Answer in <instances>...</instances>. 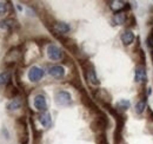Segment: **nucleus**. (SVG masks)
<instances>
[{
	"mask_svg": "<svg viewBox=\"0 0 153 144\" xmlns=\"http://www.w3.org/2000/svg\"><path fill=\"white\" fill-rule=\"evenodd\" d=\"M113 20H114V22L117 25H123L125 22V20H126V16H125L124 12H118V13L114 14Z\"/></svg>",
	"mask_w": 153,
	"mask_h": 144,
	"instance_id": "obj_15",
	"label": "nucleus"
},
{
	"mask_svg": "<svg viewBox=\"0 0 153 144\" xmlns=\"http://www.w3.org/2000/svg\"><path fill=\"white\" fill-rule=\"evenodd\" d=\"M47 54H48L50 59H52V60H60L62 58L61 50L58 46L53 45V44L48 45V47H47Z\"/></svg>",
	"mask_w": 153,
	"mask_h": 144,
	"instance_id": "obj_2",
	"label": "nucleus"
},
{
	"mask_svg": "<svg viewBox=\"0 0 153 144\" xmlns=\"http://www.w3.org/2000/svg\"><path fill=\"white\" fill-rule=\"evenodd\" d=\"M11 82V72L4 71L0 73V85H8Z\"/></svg>",
	"mask_w": 153,
	"mask_h": 144,
	"instance_id": "obj_14",
	"label": "nucleus"
},
{
	"mask_svg": "<svg viewBox=\"0 0 153 144\" xmlns=\"http://www.w3.org/2000/svg\"><path fill=\"white\" fill-rule=\"evenodd\" d=\"M117 106L120 109V110H127V109L130 108V102L126 100V99H121V100L118 102Z\"/></svg>",
	"mask_w": 153,
	"mask_h": 144,
	"instance_id": "obj_18",
	"label": "nucleus"
},
{
	"mask_svg": "<svg viewBox=\"0 0 153 144\" xmlns=\"http://www.w3.org/2000/svg\"><path fill=\"white\" fill-rule=\"evenodd\" d=\"M17 93H18V91H17V88H16L14 85H12V84H8V85H7L6 94H7L10 98H13V97H14Z\"/></svg>",
	"mask_w": 153,
	"mask_h": 144,
	"instance_id": "obj_17",
	"label": "nucleus"
},
{
	"mask_svg": "<svg viewBox=\"0 0 153 144\" xmlns=\"http://www.w3.org/2000/svg\"><path fill=\"white\" fill-rule=\"evenodd\" d=\"M7 11V5L5 2H0V16H4Z\"/></svg>",
	"mask_w": 153,
	"mask_h": 144,
	"instance_id": "obj_19",
	"label": "nucleus"
},
{
	"mask_svg": "<svg viewBox=\"0 0 153 144\" xmlns=\"http://www.w3.org/2000/svg\"><path fill=\"white\" fill-rule=\"evenodd\" d=\"M42 76H44V71L38 66H32L28 71V79L31 82H38L42 78Z\"/></svg>",
	"mask_w": 153,
	"mask_h": 144,
	"instance_id": "obj_3",
	"label": "nucleus"
},
{
	"mask_svg": "<svg viewBox=\"0 0 153 144\" xmlns=\"http://www.w3.org/2000/svg\"><path fill=\"white\" fill-rule=\"evenodd\" d=\"M145 109H146V100H145V99H140V100L135 104V112L139 113V115L143 113Z\"/></svg>",
	"mask_w": 153,
	"mask_h": 144,
	"instance_id": "obj_16",
	"label": "nucleus"
},
{
	"mask_svg": "<svg viewBox=\"0 0 153 144\" xmlns=\"http://www.w3.org/2000/svg\"><path fill=\"white\" fill-rule=\"evenodd\" d=\"M39 121H40V123L42 124V126L47 128V126L51 125V122H52V119H51V115H50L48 112H46V111H45L44 113H41V115H40Z\"/></svg>",
	"mask_w": 153,
	"mask_h": 144,
	"instance_id": "obj_11",
	"label": "nucleus"
},
{
	"mask_svg": "<svg viewBox=\"0 0 153 144\" xmlns=\"http://www.w3.org/2000/svg\"><path fill=\"white\" fill-rule=\"evenodd\" d=\"M85 76H86V79H87L91 84H93V85H99V79H98V77H97L94 68H93L92 65H90L88 68L85 69Z\"/></svg>",
	"mask_w": 153,
	"mask_h": 144,
	"instance_id": "obj_4",
	"label": "nucleus"
},
{
	"mask_svg": "<svg viewBox=\"0 0 153 144\" xmlns=\"http://www.w3.org/2000/svg\"><path fill=\"white\" fill-rule=\"evenodd\" d=\"M17 22L13 19H5V20L0 21V28H2V30H12V28H14Z\"/></svg>",
	"mask_w": 153,
	"mask_h": 144,
	"instance_id": "obj_10",
	"label": "nucleus"
},
{
	"mask_svg": "<svg viewBox=\"0 0 153 144\" xmlns=\"http://www.w3.org/2000/svg\"><path fill=\"white\" fill-rule=\"evenodd\" d=\"M34 106L39 111H46L47 109V103H46V98L44 94H37L34 97Z\"/></svg>",
	"mask_w": 153,
	"mask_h": 144,
	"instance_id": "obj_5",
	"label": "nucleus"
},
{
	"mask_svg": "<svg viewBox=\"0 0 153 144\" xmlns=\"http://www.w3.org/2000/svg\"><path fill=\"white\" fill-rule=\"evenodd\" d=\"M56 103L58 105H61V106H67L72 103V98H71V94L67 92V91H59L56 94Z\"/></svg>",
	"mask_w": 153,
	"mask_h": 144,
	"instance_id": "obj_1",
	"label": "nucleus"
},
{
	"mask_svg": "<svg viewBox=\"0 0 153 144\" xmlns=\"http://www.w3.org/2000/svg\"><path fill=\"white\" fill-rule=\"evenodd\" d=\"M21 105H22V102H21L20 98H13V99L8 103L7 109H8L10 111H14V110H18V109L21 108Z\"/></svg>",
	"mask_w": 153,
	"mask_h": 144,
	"instance_id": "obj_12",
	"label": "nucleus"
},
{
	"mask_svg": "<svg viewBox=\"0 0 153 144\" xmlns=\"http://www.w3.org/2000/svg\"><path fill=\"white\" fill-rule=\"evenodd\" d=\"M126 5L127 4L124 2V1H111V8L114 10L115 13L121 12V10H124L126 7Z\"/></svg>",
	"mask_w": 153,
	"mask_h": 144,
	"instance_id": "obj_13",
	"label": "nucleus"
},
{
	"mask_svg": "<svg viewBox=\"0 0 153 144\" xmlns=\"http://www.w3.org/2000/svg\"><path fill=\"white\" fill-rule=\"evenodd\" d=\"M54 30L57 31L58 33L66 34V33H68V32L71 31V27H70V25L66 24V22H57V24L54 25Z\"/></svg>",
	"mask_w": 153,
	"mask_h": 144,
	"instance_id": "obj_9",
	"label": "nucleus"
},
{
	"mask_svg": "<svg viewBox=\"0 0 153 144\" xmlns=\"http://www.w3.org/2000/svg\"><path fill=\"white\" fill-rule=\"evenodd\" d=\"M134 80L137 83H144L146 80V71H145V68L139 65L137 66L135 69V74H134Z\"/></svg>",
	"mask_w": 153,
	"mask_h": 144,
	"instance_id": "obj_6",
	"label": "nucleus"
},
{
	"mask_svg": "<svg viewBox=\"0 0 153 144\" xmlns=\"http://www.w3.org/2000/svg\"><path fill=\"white\" fill-rule=\"evenodd\" d=\"M48 73L54 78H62L65 76V69L60 65H54V66L50 68Z\"/></svg>",
	"mask_w": 153,
	"mask_h": 144,
	"instance_id": "obj_7",
	"label": "nucleus"
},
{
	"mask_svg": "<svg viewBox=\"0 0 153 144\" xmlns=\"http://www.w3.org/2000/svg\"><path fill=\"white\" fill-rule=\"evenodd\" d=\"M133 40H134V34L132 31H130V30L124 31V33L121 34V41H123L125 45H130V44H132Z\"/></svg>",
	"mask_w": 153,
	"mask_h": 144,
	"instance_id": "obj_8",
	"label": "nucleus"
}]
</instances>
